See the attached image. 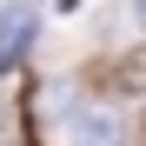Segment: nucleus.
<instances>
[{
	"label": "nucleus",
	"mask_w": 146,
	"mask_h": 146,
	"mask_svg": "<svg viewBox=\"0 0 146 146\" xmlns=\"http://www.w3.org/2000/svg\"><path fill=\"white\" fill-rule=\"evenodd\" d=\"M66 139L73 146H126V119L113 106H73L66 113Z\"/></svg>",
	"instance_id": "obj_1"
},
{
	"label": "nucleus",
	"mask_w": 146,
	"mask_h": 146,
	"mask_svg": "<svg viewBox=\"0 0 146 146\" xmlns=\"http://www.w3.org/2000/svg\"><path fill=\"white\" fill-rule=\"evenodd\" d=\"M133 27H139V40H146V0H133Z\"/></svg>",
	"instance_id": "obj_2"
}]
</instances>
